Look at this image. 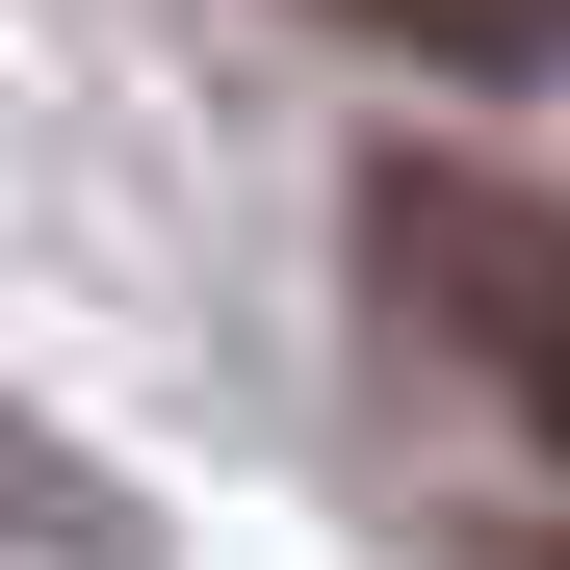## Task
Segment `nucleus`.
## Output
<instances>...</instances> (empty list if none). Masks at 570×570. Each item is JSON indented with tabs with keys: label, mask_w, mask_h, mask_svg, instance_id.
Segmentation results:
<instances>
[{
	"label": "nucleus",
	"mask_w": 570,
	"mask_h": 570,
	"mask_svg": "<svg viewBox=\"0 0 570 570\" xmlns=\"http://www.w3.org/2000/svg\"><path fill=\"white\" fill-rule=\"evenodd\" d=\"M363 285H390L415 337H466L570 441V208H519V181H466V156H390V181H363Z\"/></svg>",
	"instance_id": "obj_1"
},
{
	"label": "nucleus",
	"mask_w": 570,
	"mask_h": 570,
	"mask_svg": "<svg viewBox=\"0 0 570 570\" xmlns=\"http://www.w3.org/2000/svg\"><path fill=\"white\" fill-rule=\"evenodd\" d=\"M312 27H390L441 78H570V0H312Z\"/></svg>",
	"instance_id": "obj_2"
}]
</instances>
